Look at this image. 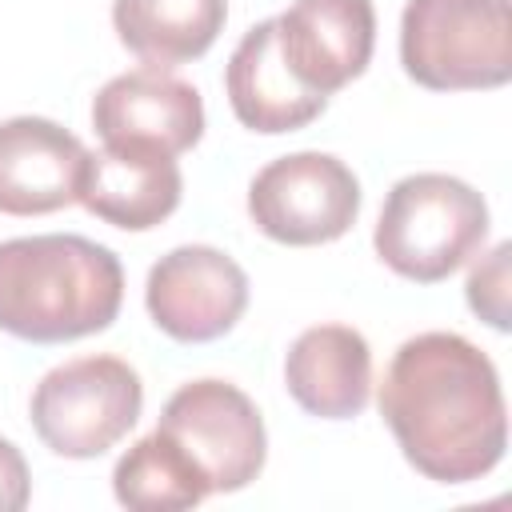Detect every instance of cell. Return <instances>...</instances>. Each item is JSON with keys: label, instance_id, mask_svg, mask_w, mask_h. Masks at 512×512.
<instances>
[{"label": "cell", "instance_id": "cell-1", "mask_svg": "<svg viewBox=\"0 0 512 512\" xmlns=\"http://www.w3.org/2000/svg\"><path fill=\"white\" fill-rule=\"evenodd\" d=\"M380 416L404 460L436 484L488 476L508 448L496 364L460 332L404 340L380 384Z\"/></svg>", "mask_w": 512, "mask_h": 512}, {"label": "cell", "instance_id": "cell-2", "mask_svg": "<svg viewBox=\"0 0 512 512\" xmlns=\"http://www.w3.org/2000/svg\"><path fill=\"white\" fill-rule=\"evenodd\" d=\"M124 304L120 256L88 236L0 240V328L28 344L104 332Z\"/></svg>", "mask_w": 512, "mask_h": 512}, {"label": "cell", "instance_id": "cell-3", "mask_svg": "<svg viewBox=\"0 0 512 512\" xmlns=\"http://www.w3.org/2000/svg\"><path fill=\"white\" fill-rule=\"evenodd\" d=\"M488 236L484 196L444 172H416L392 184L376 220V256L404 280L440 284L480 252Z\"/></svg>", "mask_w": 512, "mask_h": 512}, {"label": "cell", "instance_id": "cell-4", "mask_svg": "<svg viewBox=\"0 0 512 512\" xmlns=\"http://www.w3.org/2000/svg\"><path fill=\"white\" fill-rule=\"evenodd\" d=\"M400 64L428 92H476L512 80L508 0H408Z\"/></svg>", "mask_w": 512, "mask_h": 512}, {"label": "cell", "instance_id": "cell-5", "mask_svg": "<svg viewBox=\"0 0 512 512\" xmlns=\"http://www.w3.org/2000/svg\"><path fill=\"white\" fill-rule=\"evenodd\" d=\"M144 384L120 356H80L52 368L32 392V428L64 460H92L140 420Z\"/></svg>", "mask_w": 512, "mask_h": 512}, {"label": "cell", "instance_id": "cell-6", "mask_svg": "<svg viewBox=\"0 0 512 512\" xmlns=\"http://www.w3.org/2000/svg\"><path fill=\"white\" fill-rule=\"evenodd\" d=\"M248 216L276 244H332L360 216V180L328 152H292L256 172Z\"/></svg>", "mask_w": 512, "mask_h": 512}, {"label": "cell", "instance_id": "cell-7", "mask_svg": "<svg viewBox=\"0 0 512 512\" xmlns=\"http://www.w3.org/2000/svg\"><path fill=\"white\" fill-rule=\"evenodd\" d=\"M156 428L192 456L212 492L248 488L268 456V436L256 404L228 380L180 384L168 396Z\"/></svg>", "mask_w": 512, "mask_h": 512}, {"label": "cell", "instance_id": "cell-8", "mask_svg": "<svg viewBox=\"0 0 512 512\" xmlns=\"http://www.w3.org/2000/svg\"><path fill=\"white\" fill-rule=\"evenodd\" d=\"M144 304L164 336L180 344H208L232 332L244 316L248 276L228 252L212 244H184L152 264Z\"/></svg>", "mask_w": 512, "mask_h": 512}, {"label": "cell", "instance_id": "cell-9", "mask_svg": "<svg viewBox=\"0 0 512 512\" xmlns=\"http://www.w3.org/2000/svg\"><path fill=\"white\" fill-rule=\"evenodd\" d=\"M92 128L104 144H136L164 156L188 152L204 136L200 92L168 68L144 64L112 76L92 100Z\"/></svg>", "mask_w": 512, "mask_h": 512}, {"label": "cell", "instance_id": "cell-10", "mask_svg": "<svg viewBox=\"0 0 512 512\" xmlns=\"http://www.w3.org/2000/svg\"><path fill=\"white\" fill-rule=\"evenodd\" d=\"M276 48L308 92L332 96L368 68L376 8L372 0H292L276 16Z\"/></svg>", "mask_w": 512, "mask_h": 512}, {"label": "cell", "instance_id": "cell-11", "mask_svg": "<svg viewBox=\"0 0 512 512\" xmlns=\"http://www.w3.org/2000/svg\"><path fill=\"white\" fill-rule=\"evenodd\" d=\"M88 148L44 116H12L0 124V212L48 216L80 200Z\"/></svg>", "mask_w": 512, "mask_h": 512}, {"label": "cell", "instance_id": "cell-12", "mask_svg": "<svg viewBox=\"0 0 512 512\" xmlns=\"http://www.w3.org/2000/svg\"><path fill=\"white\" fill-rule=\"evenodd\" d=\"M180 192H184V176L176 156L136 144H104L84 160L80 204L112 228L148 232L164 224L176 212Z\"/></svg>", "mask_w": 512, "mask_h": 512}, {"label": "cell", "instance_id": "cell-13", "mask_svg": "<svg viewBox=\"0 0 512 512\" xmlns=\"http://www.w3.org/2000/svg\"><path fill=\"white\" fill-rule=\"evenodd\" d=\"M284 384L308 416L352 420L372 396V348L348 324H316L292 340Z\"/></svg>", "mask_w": 512, "mask_h": 512}, {"label": "cell", "instance_id": "cell-14", "mask_svg": "<svg viewBox=\"0 0 512 512\" xmlns=\"http://www.w3.org/2000/svg\"><path fill=\"white\" fill-rule=\"evenodd\" d=\"M224 88H228V104L236 112V120L252 132L264 136H280V132H296L304 124H312L328 96L308 92L284 64L280 48H276V16L252 24L224 72Z\"/></svg>", "mask_w": 512, "mask_h": 512}, {"label": "cell", "instance_id": "cell-15", "mask_svg": "<svg viewBox=\"0 0 512 512\" xmlns=\"http://www.w3.org/2000/svg\"><path fill=\"white\" fill-rule=\"evenodd\" d=\"M228 0H116L112 28L144 64L172 68L204 56L224 32Z\"/></svg>", "mask_w": 512, "mask_h": 512}, {"label": "cell", "instance_id": "cell-16", "mask_svg": "<svg viewBox=\"0 0 512 512\" xmlns=\"http://www.w3.org/2000/svg\"><path fill=\"white\" fill-rule=\"evenodd\" d=\"M112 492L124 508L136 512H180L196 508L204 496H212L204 472L192 464V456L168 440L160 428L144 440H136L112 468Z\"/></svg>", "mask_w": 512, "mask_h": 512}, {"label": "cell", "instance_id": "cell-17", "mask_svg": "<svg viewBox=\"0 0 512 512\" xmlns=\"http://www.w3.org/2000/svg\"><path fill=\"white\" fill-rule=\"evenodd\" d=\"M508 256H512V244H496L468 272V308L480 320H488L496 332L508 328Z\"/></svg>", "mask_w": 512, "mask_h": 512}, {"label": "cell", "instance_id": "cell-18", "mask_svg": "<svg viewBox=\"0 0 512 512\" xmlns=\"http://www.w3.org/2000/svg\"><path fill=\"white\" fill-rule=\"evenodd\" d=\"M32 496V476L12 440L0 436V512H20Z\"/></svg>", "mask_w": 512, "mask_h": 512}]
</instances>
